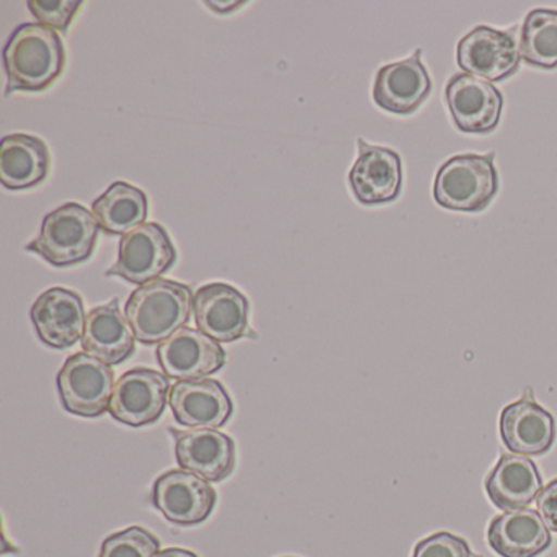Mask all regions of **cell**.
I'll use <instances>...</instances> for the list:
<instances>
[{
  "label": "cell",
  "mask_w": 557,
  "mask_h": 557,
  "mask_svg": "<svg viewBox=\"0 0 557 557\" xmlns=\"http://www.w3.org/2000/svg\"><path fill=\"white\" fill-rule=\"evenodd\" d=\"M148 197L145 191L126 182H115L94 201L92 213L100 230L119 236L145 224L148 218Z\"/></svg>",
  "instance_id": "23"
},
{
  "label": "cell",
  "mask_w": 557,
  "mask_h": 557,
  "mask_svg": "<svg viewBox=\"0 0 557 557\" xmlns=\"http://www.w3.org/2000/svg\"><path fill=\"white\" fill-rule=\"evenodd\" d=\"M487 544L500 557H537L549 549L553 536L540 511L520 508L491 521Z\"/></svg>",
  "instance_id": "19"
},
{
  "label": "cell",
  "mask_w": 557,
  "mask_h": 557,
  "mask_svg": "<svg viewBox=\"0 0 557 557\" xmlns=\"http://www.w3.org/2000/svg\"><path fill=\"white\" fill-rule=\"evenodd\" d=\"M521 61L534 70H557V11L537 8L528 12L518 30Z\"/></svg>",
  "instance_id": "24"
},
{
  "label": "cell",
  "mask_w": 557,
  "mask_h": 557,
  "mask_svg": "<svg viewBox=\"0 0 557 557\" xmlns=\"http://www.w3.org/2000/svg\"><path fill=\"white\" fill-rule=\"evenodd\" d=\"M556 419L536 403L531 389L502 410V443L513 455H546L556 443Z\"/></svg>",
  "instance_id": "15"
},
{
  "label": "cell",
  "mask_w": 557,
  "mask_h": 557,
  "mask_svg": "<svg viewBox=\"0 0 557 557\" xmlns=\"http://www.w3.org/2000/svg\"><path fill=\"white\" fill-rule=\"evenodd\" d=\"M151 500L165 520L178 527H195L211 517L218 495L200 475L172 469L156 479Z\"/></svg>",
  "instance_id": "10"
},
{
  "label": "cell",
  "mask_w": 557,
  "mask_h": 557,
  "mask_svg": "<svg viewBox=\"0 0 557 557\" xmlns=\"http://www.w3.org/2000/svg\"><path fill=\"white\" fill-rule=\"evenodd\" d=\"M358 156L348 172V185L355 200L363 207L389 205L403 191V159L386 146L368 145L357 139Z\"/></svg>",
  "instance_id": "9"
},
{
  "label": "cell",
  "mask_w": 557,
  "mask_h": 557,
  "mask_svg": "<svg viewBox=\"0 0 557 557\" xmlns=\"http://www.w3.org/2000/svg\"><path fill=\"white\" fill-rule=\"evenodd\" d=\"M66 67V48L57 32L40 24L15 28L4 47L8 90L44 92L53 86Z\"/></svg>",
  "instance_id": "1"
},
{
  "label": "cell",
  "mask_w": 557,
  "mask_h": 557,
  "mask_svg": "<svg viewBox=\"0 0 557 557\" xmlns=\"http://www.w3.org/2000/svg\"><path fill=\"white\" fill-rule=\"evenodd\" d=\"M156 557H198L194 550L184 549V547H169L161 550Z\"/></svg>",
  "instance_id": "30"
},
{
  "label": "cell",
  "mask_w": 557,
  "mask_h": 557,
  "mask_svg": "<svg viewBox=\"0 0 557 557\" xmlns=\"http://www.w3.org/2000/svg\"><path fill=\"white\" fill-rule=\"evenodd\" d=\"M161 541L143 527H129L110 534L102 543L99 557H156Z\"/></svg>",
  "instance_id": "25"
},
{
  "label": "cell",
  "mask_w": 557,
  "mask_h": 557,
  "mask_svg": "<svg viewBox=\"0 0 557 557\" xmlns=\"http://www.w3.org/2000/svg\"><path fill=\"white\" fill-rule=\"evenodd\" d=\"M520 27L497 30L478 25L458 41L456 61L462 73L487 83H504L520 70L521 57L515 34Z\"/></svg>",
  "instance_id": "7"
},
{
  "label": "cell",
  "mask_w": 557,
  "mask_h": 557,
  "mask_svg": "<svg viewBox=\"0 0 557 557\" xmlns=\"http://www.w3.org/2000/svg\"><path fill=\"white\" fill-rule=\"evenodd\" d=\"M156 357L165 376L178 381L205 380L226 364L220 342L191 327L181 329L159 344Z\"/></svg>",
  "instance_id": "14"
},
{
  "label": "cell",
  "mask_w": 557,
  "mask_h": 557,
  "mask_svg": "<svg viewBox=\"0 0 557 557\" xmlns=\"http://www.w3.org/2000/svg\"><path fill=\"white\" fill-rule=\"evenodd\" d=\"M83 4L81 0H30L28 9L44 27L67 34Z\"/></svg>",
  "instance_id": "26"
},
{
  "label": "cell",
  "mask_w": 557,
  "mask_h": 557,
  "mask_svg": "<svg viewBox=\"0 0 557 557\" xmlns=\"http://www.w3.org/2000/svg\"><path fill=\"white\" fill-rule=\"evenodd\" d=\"M194 318L198 331L220 344H231L250 335L249 299L227 283H208L197 289Z\"/></svg>",
  "instance_id": "13"
},
{
  "label": "cell",
  "mask_w": 557,
  "mask_h": 557,
  "mask_svg": "<svg viewBox=\"0 0 557 557\" xmlns=\"http://www.w3.org/2000/svg\"><path fill=\"white\" fill-rule=\"evenodd\" d=\"M175 458L185 471L208 482H221L236 469V442L227 433L211 429L175 430Z\"/></svg>",
  "instance_id": "16"
},
{
  "label": "cell",
  "mask_w": 557,
  "mask_h": 557,
  "mask_svg": "<svg viewBox=\"0 0 557 557\" xmlns=\"http://www.w3.org/2000/svg\"><path fill=\"white\" fill-rule=\"evenodd\" d=\"M445 103L453 125L465 135H491L504 113V94L492 83L458 73L445 86Z\"/></svg>",
  "instance_id": "8"
},
{
  "label": "cell",
  "mask_w": 557,
  "mask_h": 557,
  "mask_svg": "<svg viewBox=\"0 0 557 557\" xmlns=\"http://www.w3.org/2000/svg\"><path fill=\"white\" fill-rule=\"evenodd\" d=\"M247 2H205L210 11L216 12V14L227 15L233 14V12L239 11L240 8H244Z\"/></svg>",
  "instance_id": "29"
},
{
  "label": "cell",
  "mask_w": 557,
  "mask_h": 557,
  "mask_svg": "<svg viewBox=\"0 0 557 557\" xmlns=\"http://www.w3.org/2000/svg\"><path fill=\"white\" fill-rule=\"evenodd\" d=\"M177 262V250L164 226L145 223L122 237L119 259L107 276H119L133 285H146L169 272Z\"/></svg>",
  "instance_id": "6"
},
{
  "label": "cell",
  "mask_w": 557,
  "mask_h": 557,
  "mask_svg": "<svg viewBox=\"0 0 557 557\" xmlns=\"http://www.w3.org/2000/svg\"><path fill=\"white\" fill-rule=\"evenodd\" d=\"M38 337L48 347L66 350L74 347L86 331V308L73 289L50 288L38 296L30 311Z\"/></svg>",
  "instance_id": "17"
},
{
  "label": "cell",
  "mask_w": 557,
  "mask_h": 557,
  "mask_svg": "<svg viewBox=\"0 0 557 557\" xmlns=\"http://www.w3.org/2000/svg\"><path fill=\"white\" fill-rule=\"evenodd\" d=\"M422 57V48H417L406 60L386 64L377 71L373 83L374 106L396 116L419 112L433 90L432 77Z\"/></svg>",
  "instance_id": "11"
},
{
  "label": "cell",
  "mask_w": 557,
  "mask_h": 557,
  "mask_svg": "<svg viewBox=\"0 0 557 557\" xmlns=\"http://www.w3.org/2000/svg\"><path fill=\"white\" fill-rule=\"evenodd\" d=\"M500 178L495 152H465L440 165L433 182V200L458 213H481L497 197Z\"/></svg>",
  "instance_id": "3"
},
{
  "label": "cell",
  "mask_w": 557,
  "mask_h": 557,
  "mask_svg": "<svg viewBox=\"0 0 557 557\" xmlns=\"http://www.w3.org/2000/svg\"><path fill=\"white\" fill-rule=\"evenodd\" d=\"M537 511L546 527L557 533V479L543 487L536 498Z\"/></svg>",
  "instance_id": "28"
},
{
  "label": "cell",
  "mask_w": 557,
  "mask_h": 557,
  "mask_svg": "<svg viewBox=\"0 0 557 557\" xmlns=\"http://www.w3.org/2000/svg\"><path fill=\"white\" fill-rule=\"evenodd\" d=\"M175 422L188 429L216 430L226 425L234 404L226 387L216 380L178 381L169 396Z\"/></svg>",
  "instance_id": "18"
},
{
  "label": "cell",
  "mask_w": 557,
  "mask_h": 557,
  "mask_svg": "<svg viewBox=\"0 0 557 557\" xmlns=\"http://www.w3.org/2000/svg\"><path fill=\"white\" fill-rule=\"evenodd\" d=\"M99 234L92 211L79 203H66L45 216L40 234L25 249L57 269H66L94 256Z\"/></svg>",
  "instance_id": "4"
},
{
  "label": "cell",
  "mask_w": 557,
  "mask_h": 557,
  "mask_svg": "<svg viewBox=\"0 0 557 557\" xmlns=\"http://www.w3.org/2000/svg\"><path fill=\"white\" fill-rule=\"evenodd\" d=\"M169 396L171 383L165 374L151 368H133L115 383L109 412L123 425H151L164 413Z\"/></svg>",
  "instance_id": "12"
},
{
  "label": "cell",
  "mask_w": 557,
  "mask_h": 557,
  "mask_svg": "<svg viewBox=\"0 0 557 557\" xmlns=\"http://www.w3.org/2000/svg\"><path fill=\"white\" fill-rule=\"evenodd\" d=\"M190 286L174 280L159 278L132 293L125 315L136 341L158 345L181 329L187 327L194 309Z\"/></svg>",
  "instance_id": "2"
},
{
  "label": "cell",
  "mask_w": 557,
  "mask_h": 557,
  "mask_svg": "<svg viewBox=\"0 0 557 557\" xmlns=\"http://www.w3.org/2000/svg\"><path fill=\"white\" fill-rule=\"evenodd\" d=\"M83 348L109 367L125 363L136 351V337L128 319L120 311L119 299L94 308L87 314Z\"/></svg>",
  "instance_id": "21"
},
{
  "label": "cell",
  "mask_w": 557,
  "mask_h": 557,
  "mask_svg": "<svg viewBox=\"0 0 557 557\" xmlns=\"http://www.w3.org/2000/svg\"><path fill=\"white\" fill-rule=\"evenodd\" d=\"M412 557H484L472 553L465 537L456 536L448 531H440L425 540L419 541L413 547Z\"/></svg>",
  "instance_id": "27"
},
{
  "label": "cell",
  "mask_w": 557,
  "mask_h": 557,
  "mask_svg": "<svg viewBox=\"0 0 557 557\" xmlns=\"http://www.w3.org/2000/svg\"><path fill=\"white\" fill-rule=\"evenodd\" d=\"M57 383L61 404L67 412L97 419L110 409L115 373L109 364L84 351L67 358Z\"/></svg>",
  "instance_id": "5"
},
{
  "label": "cell",
  "mask_w": 557,
  "mask_h": 557,
  "mask_svg": "<svg viewBox=\"0 0 557 557\" xmlns=\"http://www.w3.org/2000/svg\"><path fill=\"white\" fill-rule=\"evenodd\" d=\"M484 487L498 510L511 511L533 504L544 485L534 461L521 455L505 453L485 478Z\"/></svg>",
  "instance_id": "20"
},
{
  "label": "cell",
  "mask_w": 557,
  "mask_h": 557,
  "mask_svg": "<svg viewBox=\"0 0 557 557\" xmlns=\"http://www.w3.org/2000/svg\"><path fill=\"white\" fill-rule=\"evenodd\" d=\"M50 151L37 136H5L0 145V182L8 190L22 191L37 187L50 172Z\"/></svg>",
  "instance_id": "22"
}]
</instances>
